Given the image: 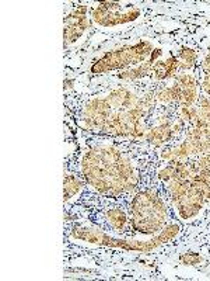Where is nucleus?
Returning a JSON list of instances; mask_svg holds the SVG:
<instances>
[{
  "mask_svg": "<svg viewBox=\"0 0 210 281\" xmlns=\"http://www.w3.org/2000/svg\"><path fill=\"white\" fill-rule=\"evenodd\" d=\"M132 225L143 235L161 232L165 227L167 207L154 191H140L133 198L131 205Z\"/></svg>",
  "mask_w": 210,
  "mask_h": 281,
  "instance_id": "obj_1",
  "label": "nucleus"
},
{
  "mask_svg": "<svg viewBox=\"0 0 210 281\" xmlns=\"http://www.w3.org/2000/svg\"><path fill=\"white\" fill-rule=\"evenodd\" d=\"M154 51L153 44L149 41H140L136 45H128L115 51L105 53L104 57L95 62L91 68L93 73H105L108 70L122 69L129 65H142Z\"/></svg>",
  "mask_w": 210,
  "mask_h": 281,
  "instance_id": "obj_2",
  "label": "nucleus"
},
{
  "mask_svg": "<svg viewBox=\"0 0 210 281\" xmlns=\"http://www.w3.org/2000/svg\"><path fill=\"white\" fill-rule=\"evenodd\" d=\"M140 16V10L133 5L122 6L115 2H104L97 5L91 11L93 22L102 27H114L125 23L133 22Z\"/></svg>",
  "mask_w": 210,
  "mask_h": 281,
  "instance_id": "obj_3",
  "label": "nucleus"
},
{
  "mask_svg": "<svg viewBox=\"0 0 210 281\" xmlns=\"http://www.w3.org/2000/svg\"><path fill=\"white\" fill-rule=\"evenodd\" d=\"M175 131L174 125L170 121H160L157 127L152 128V129H147L144 134V139L149 142L154 143V145H161L165 141L171 138V135Z\"/></svg>",
  "mask_w": 210,
  "mask_h": 281,
  "instance_id": "obj_4",
  "label": "nucleus"
},
{
  "mask_svg": "<svg viewBox=\"0 0 210 281\" xmlns=\"http://www.w3.org/2000/svg\"><path fill=\"white\" fill-rule=\"evenodd\" d=\"M178 69H181V61L178 59V57H171L165 61H157L153 65L152 73L157 79H167L170 76L177 73Z\"/></svg>",
  "mask_w": 210,
  "mask_h": 281,
  "instance_id": "obj_5",
  "label": "nucleus"
},
{
  "mask_svg": "<svg viewBox=\"0 0 210 281\" xmlns=\"http://www.w3.org/2000/svg\"><path fill=\"white\" fill-rule=\"evenodd\" d=\"M63 184H65V189H63V194H65V201L70 200L72 197H74L80 190H81V181L73 175L65 176V180H63Z\"/></svg>",
  "mask_w": 210,
  "mask_h": 281,
  "instance_id": "obj_6",
  "label": "nucleus"
},
{
  "mask_svg": "<svg viewBox=\"0 0 210 281\" xmlns=\"http://www.w3.org/2000/svg\"><path fill=\"white\" fill-rule=\"evenodd\" d=\"M107 218L112 225V228L118 229V231H121L125 227L126 221H128L126 214L122 211L121 208H112L110 211H107Z\"/></svg>",
  "mask_w": 210,
  "mask_h": 281,
  "instance_id": "obj_7",
  "label": "nucleus"
},
{
  "mask_svg": "<svg viewBox=\"0 0 210 281\" xmlns=\"http://www.w3.org/2000/svg\"><path fill=\"white\" fill-rule=\"evenodd\" d=\"M178 59L181 61V69H189L195 64V61H196V52L192 51V49H189V48H182L179 51Z\"/></svg>",
  "mask_w": 210,
  "mask_h": 281,
  "instance_id": "obj_8",
  "label": "nucleus"
},
{
  "mask_svg": "<svg viewBox=\"0 0 210 281\" xmlns=\"http://www.w3.org/2000/svg\"><path fill=\"white\" fill-rule=\"evenodd\" d=\"M179 260L186 266H196L202 261V256H199L198 253H182L179 256Z\"/></svg>",
  "mask_w": 210,
  "mask_h": 281,
  "instance_id": "obj_9",
  "label": "nucleus"
}]
</instances>
